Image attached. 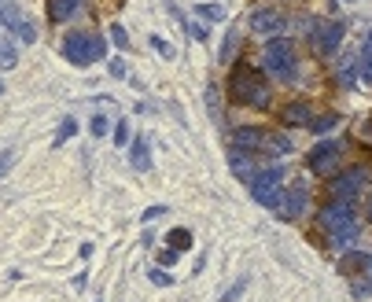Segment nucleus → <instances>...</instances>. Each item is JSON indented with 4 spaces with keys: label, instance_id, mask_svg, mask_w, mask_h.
<instances>
[{
    "label": "nucleus",
    "instance_id": "f257e3e1",
    "mask_svg": "<svg viewBox=\"0 0 372 302\" xmlns=\"http://www.w3.org/2000/svg\"><path fill=\"white\" fill-rule=\"evenodd\" d=\"M229 89H232V96H236L240 103H247V107H269V100H273L269 85L262 81L258 71H251V66H236V71H232Z\"/></svg>",
    "mask_w": 372,
    "mask_h": 302
},
{
    "label": "nucleus",
    "instance_id": "f03ea898",
    "mask_svg": "<svg viewBox=\"0 0 372 302\" xmlns=\"http://www.w3.org/2000/svg\"><path fill=\"white\" fill-rule=\"evenodd\" d=\"M262 66L280 81L295 77V48H291L288 37H269L266 48H262Z\"/></svg>",
    "mask_w": 372,
    "mask_h": 302
},
{
    "label": "nucleus",
    "instance_id": "7ed1b4c3",
    "mask_svg": "<svg viewBox=\"0 0 372 302\" xmlns=\"http://www.w3.org/2000/svg\"><path fill=\"white\" fill-rule=\"evenodd\" d=\"M247 184H251V196H254L258 207H269V210L280 207V192H284V170L280 166L254 170V177Z\"/></svg>",
    "mask_w": 372,
    "mask_h": 302
},
{
    "label": "nucleus",
    "instance_id": "20e7f679",
    "mask_svg": "<svg viewBox=\"0 0 372 302\" xmlns=\"http://www.w3.org/2000/svg\"><path fill=\"white\" fill-rule=\"evenodd\" d=\"M63 55L71 60L74 66H92L96 60H103V41L96 34H71L63 41Z\"/></svg>",
    "mask_w": 372,
    "mask_h": 302
},
{
    "label": "nucleus",
    "instance_id": "39448f33",
    "mask_svg": "<svg viewBox=\"0 0 372 302\" xmlns=\"http://www.w3.org/2000/svg\"><path fill=\"white\" fill-rule=\"evenodd\" d=\"M372 177V170L369 166H350V170H343L336 181H332V192H336V199H347V203H354L358 199V192L369 184Z\"/></svg>",
    "mask_w": 372,
    "mask_h": 302
},
{
    "label": "nucleus",
    "instance_id": "423d86ee",
    "mask_svg": "<svg viewBox=\"0 0 372 302\" xmlns=\"http://www.w3.org/2000/svg\"><path fill=\"white\" fill-rule=\"evenodd\" d=\"M306 203H310V188L299 181V184H291L288 192H280V207H277V214H280V218H288V221H295V218H302Z\"/></svg>",
    "mask_w": 372,
    "mask_h": 302
},
{
    "label": "nucleus",
    "instance_id": "0eeeda50",
    "mask_svg": "<svg viewBox=\"0 0 372 302\" xmlns=\"http://www.w3.org/2000/svg\"><path fill=\"white\" fill-rule=\"evenodd\" d=\"M343 34H347V26H343V23H321L317 30H313V37H310L313 52H317V55H332L339 48Z\"/></svg>",
    "mask_w": 372,
    "mask_h": 302
},
{
    "label": "nucleus",
    "instance_id": "6e6552de",
    "mask_svg": "<svg viewBox=\"0 0 372 302\" xmlns=\"http://www.w3.org/2000/svg\"><path fill=\"white\" fill-rule=\"evenodd\" d=\"M251 30L262 34V37H280L284 15L273 12V8H258V12H251Z\"/></svg>",
    "mask_w": 372,
    "mask_h": 302
},
{
    "label": "nucleus",
    "instance_id": "1a4fd4ad",
    "mask_svg": "<svg viewBox=\"0 0 372 302\" xmlns=\"http://www.w3.org/2000/svg\"><path fill=\"white\" fill-rule=\"evenodd\" d=\"M354 221V207H350L347 199H332L325 210H321V225H325L328 232L332 229H343V225H350Z\"/></svg>",
    "mask_w": 372,
    "mask_h": 302
},
{
    "label": "nucleus",
    "instance_id": "9d476101",
    "mask_svg": "<svg viewBox=\"0 0 372 302\" xmlns=\"http://www.w3.org/2000/svg\"><path fill=\"white\" fill-rule=\"evenodd\" d=\"M339 151H343V148H339L336 140L317 144V148H313V155H310V170H313V173H328V170L339 162Z\"/></svg>",
    "mask_w": 372,
    "mask_h": 302
},
{
    "label": "nucleus",
    "instance_id": "9b49d317",
    "mask_svg": "<svg viewBox=\"0 0 372 302\" xmlns=\"http://www.w3.org/2000/svg\"><path fill=\"white\" fill-rule=\"evenodd\" d=\"M4 23L12 26V34H15V37H18V41H23V45H34V41H37V30H34V23H30V18H23V15H15V8H12V4L4 8Z\"/></svg>",
    "mask_w": 372,
    "mask_h": 302
},
{
    "label": "nucleus",
    "instance_id": "f8f14e48",
    "mask_svg": "<svg viewBox=\"0 0 372 302\" xmlns=\"http://www.w3.org/2000/svg\"><path fill=\"white\" fill-rule=\"evenodd\" d=\"M262 140H266V133L254 129V125H240V129L232 133V148H240V151H258Z\"/></svg>",
    "mask_w": 372,
    "mask_h": 302
},
{
    "label": "nucleus",
    "instance_id": "ddd939ff",
    "mask_svg": "<svg viewBox=\"0 0 372 302\" xmlns=\"http://www.w3.org/2000/svg\"><path fill=\"white\" fill-rule=\"evenodd\" d=\"M284 125H306L310 118H313V107L306 103V100H291L288 107H284Z\"/></svg>",
    "mask_w": 372,
    "mask_h": 302
},
{
    "label": "nucleus",
    "instance_id": "4468645a",
    "mask_svg": "<svg viewBox=\"0 0 372 302\" xmlns=\"http://www.w3.org/2000/svg\"><path fill=\"white\" fill-rule=\"evenodd\" d=\"M129 162H133V170H151V151H148V140H144V136H136L129 144Z\"/></svg>",
    "mask_w": 372,
    "mask_h": 302
},
{
    "label": "nucleus",
    "instance_id": "2eb2a0df",
    "mask_svg": "<svg viewBox=\"0 0 372 302\" xmlns=\"http://www.w3.org/2000/svg\"><path fill=\"white\" fill-rule=\"evenodd\" d=\"M262 144H266V151L273 155V159H284V155H291V151H295V144H291V136H284V133H269V136H266V140H262Z\"/></svg>",
    "mask_w": 372,
    "mask_h": 302
},
{
    "label": "nucleus",
    "instance_id": "dca6fc26",
    "mask_svg": "<svg viewBox=\"0 0 372 302\" xmlns=\"http://www.w3.org/2000/svg\"><path fill=\"white\" fill-rule=\"evenodd\" d=\"M77 4H82V0H48V18H52V23H66V18L77 12Z\"/></svg>",
    "mask_w": 372,
    "mask_h": 302
},
{
    "label": "nucleus",
    "instance_id": "f3484780",
    "mask_svg": "<svg viewBox=\"0 0 372 302\" xmlns=\"http://www.w3.org/2000/svg\"><path fill=\"white\" fill-rule=\"evenodd\" d=\"M229 166L236 170L240 181H251L254 177V166L247 162V151H240V148H229Z\"/></svg>",
    "mask_w": 372,
    "mask_h": 302
},
{
    "label": "nucleus",
    "instance_id": "a211bd4d",
    "mask_svg": "<svg viewBox=\"0 0 372 302\" xmlns=\"http://www.w3.org/2000/svg\"><path fill=\"white\" fill-rule=\"evenodd\" d=\"M358 63H361V77L372 85V26L365 30V41H361V55H358Z\"/></svg>",
    "mask_w": 372,
    "mask_h": 302
},
{
    "label": "nucleus",
    "instance_id": "6ab92c4d",
    "mask_svg": "<svg viewBox=\"0 0 372 302\" xmlns=\"http://www.w3.org/2000/svg\"><path fill=\"white\" fill-rule=\"evenodd\" d=\"M332 243H336L339 251L354 247V243H358V225L350 221V225H343V229H332Z\"/></svg>",
    "mask_w": 372,
    "mask_h": 302
},
{
    "label": "nucleus",
    "instance_id": "aec40b11",
    "mask_svg": "<svg viewBox=\"0 0 372 302\" xmlns=\"http://www.w3.org/2000/svg\"><path fill=\"white\" fill-rule=\"evenodd\" d=\"M15 63H18V48H15V41L0 37V71H15Z\"/></svg>",
    "mask_w": 372,
    "mask_h": 302
},
{
    "label": "nucleus",
    "instance_id": "412c9836",
    "mask_svg": "<svg viewBox=\"0 0 372 302\" xmlns=\"http://www.w3.org/2000/svg\"><path fill=\"white\" fill-rule=\"evenodd\" d=\"M365 262H369V255H361V251H350V255H343L339 269H343V273H361V269H365Z\"/></svg>",
    "mask_w": 372,
    "mask_h": 302
},
{
    "label": "nucleus",
    "instance_id": "4be33fe9",
    "mask_svg": "<svg viewBox=\"0 0 372 302\" xmlns=\"http://www.w3.org/2000/svg\"><path fill=\"white\" fill-rule=\"evenodd\" d=\"M354 66H358V60H350V55H347V63H343L339 66V81H343V89H354Z\"/></svg>",
    "mask_w": 372,
    "mask_h": 302
},
{
    "label": "nucleus",
    "instance_id": "5701e85b",
    "mask_svg": "<svg viewBox=\"0 0 372 302\" xmlns=\"http://www.w3.org/2000/svg\"><path fill=\"white\" fill-rule=\"evenodd\" d=\"M170 243H173V251H188L192 247V232L188 229H173L170 232Z\"/></svg>",
    "mask_w": 372,
    "mask_h": 302
},
{
    "label": "nucleus",
    "instance_id": "b1692460",
    "mask_svg": "<svg viewBox=\"0 0 372 302\" xmlns=\"http://www.w3.org/2000/svg\"><path fill=\"white\" fill-rule=\"evenodd\" d=\"M339 125V114H321L317 122H313V133H328V129H336Z\"/></svg>",
    "mask_w": 372,
    "mask_h": 302
},
{
    "label": "nucleus",
    "instance_id": "393cba45",
    "mask_svg": "<svg viewBox=\"0 0 372 302\" xmlns=\"http://www.w3.org/2000/svg\"><path fill=\"white\" fill-rule=\"evenodd\" d=\"M236 48H240V37H236V34H229V37H225V45H221V60L229 63L232 55H236Z\"/></svg>",
    "mask_w": 372,
    "mask_h": 302
},
{
    "label": "nucleus",
    "instance_id": "a878e982",
    "mask_svg": "<svg viewBox=\"0 0 372 302\" xmlns=\"http://www.w3.org/2000/svg\"><path fill=\"white\" fill-rule=\"evenodd\" d=\"M89 129H92V136H107V129H111V122H107V114H92Z\"/></svg>",
    "mask_w": 372,
    "mask_h": 302
},
{
    "label": "nucleus",
    "instance_id": "bb28decb",
    "mask_svg": "<svg viewBox=\"0 0 372 302\" xmlns=\"http://www.w3.org/2000/svg\"><path fill=\"white\" fill-rule=\"evenodd\" d=\"M74 133H77V122H74V118H63V122H60V136H55V144L71 140Z\"/></svg>",
    "mask_w": 372,
    "mask_h": 302
},
{
    "label": "nucleus",
    "instance_id": "cd10ccee",
    "mask_svg": "<svg viewBox=\"0 0 372 302\" xmlns=\"http://www.w3.org/2000/svg\"><path fill=\"white\" fill-rule=\"evenodd\" d=\"M195 12H199L203 18H225V8L221 4H199Z\"/></svg>",
    "mask_w": 372,
    "mask_h": 302
},
{
    "label": "nucleus",
    "instance_id": "c85d7f7f",
    "mask_svg": "<svg viewBox=\"0 0 372 302\" xmlns=\"http://www.w3.org/2000/svg\"><path fill=\"white\" fill-rule=\"evenodd\" d=\"M148 277H151V284H155V288H170V284H173V277H170L166 269H151Z\"/></svg>",
    "mask_w": 372,
    "mask_h": 302
},
{
    "label": "nucleus",
    "instance_id": "c756f323",
    "mask_svg": "<svg viewBox=\"0 0 372 302\" xmlns=\"http://www.w3.org/2000/svg\"><path fill=\"white\" fill-rule=\"evenodd\" d=\"M111 37H114V45H119V48H129V34H125V26H122V23H114V26H111Z\"/></svg>",
    "mask_w": 372,
    "mask_h": 302
},
{
    "label": "nucleus",
    "instance_id": "7c9ffc66",
    "mask_svg": "<svg viewBox=\"0 0 372 302\" xmlns=\"http://www.w3.org/2000/svg\"><path fill=\"white\" fill-rule=\"evenodd\" d=\"M151 45H155V52H159V55H166V60H173V55H177V52H173V45L162 41V37H151Z\"/></svg>",
    "mask_w": 372,
    "mask_h": 302
},
{
    "label": "nucleus",
    "instance_id": "2f4dec72",
    "mask_svg": "<svg viewBox=\"0 0 372 302\" xmlns=\"http://www.w3.org/2000/svg\"><path fill=\"white\" fill-rule=\"evenodd\" d=\"M361 273H365V284H358L354 291H358V295H365V291L372 288V255H369V262H365V269H361Z\"/></svg>",
    "mask_w": 372,
    "mask_h": 302
},
{
    "label": "nucleus",
    "instance_id": "473e14b6",
    "mask_svg": "<svg viewBox=\"0 0 372 302\" xmlns=\"http://www.w3.org/2000/svg\"><path fill=\"white\" fill-rule=\"evenodd\" d=\"M12 162H15V151H12V148H4V151H0V177H4L8 170H12Z\"/></svg>",
    "mask_w": 372,
    "mask_h": 302
},
{
    "label": "nucleus",
    "instance_id": "72a5a7b5",
    "mask_svg": "<svg viewBox=\"0 0 372 302\" xmlns=\"http://www.w3.org/2000/svg\"><path fill=\"white\" fill-rule=\"evenodd\" d=\"M114 140H119V144H129V125H125V122L114 125Z\"/></svg>",
    "mask_w": 372,
    "mask_h": 302
},
{
    "label": "nucleus",
    "instance_id": "f704fd0d",
    "mask_svg": "<svg viewBox=\"0 0 372 302\" xmlns=\"http://www.w3.org/2000/svg\"><path fill=\"white\" fill-rule=\"evenodd\" d=\"M177 255L181 251H173V247H166L162 255H159V266H173V262H177Z\"/></svg>",
    "mask_w": 372,
    "mask_h": 302
},
{
    "label": "nucleus",
    "instance_id": "c9c22d12",
    "mask_svg": "<svg viewBox=\"0 0 372 302\" xmlns=\"http://www.w3.org/2000/svg\"><path fill=\"white\" fill-rule=\"evenodd\" d=\"M207 100H210V111H214V114H221V103H218V85H210Z\"/></svg>",
    "mask_w": 372,
    "mask_h": 302
},
{
    "label": "nucleus",
    "instance_id": "e433bc0d",
    "mask_svg": "<svg viewBox=\"0 0 372 302\" xmlns=\"http://www.w3.org/2000/svg\"><path fill=\"white\" fill-rule=\"evenodd\" d=\"M188 34H192V37H199V41H203V37H207V26H203V23H188Z\"/></svg>",
    "mask_w": 372,
    "mask_h": 302
},
{
    "label": "nucleus",
    "instance_id": "4c0bfd02",
    "mask_svg": "<svg viewBox=\"0 0 372 302\" xmlns=\"http://www.w3.org/2000/svg\"><path fill=\"white\" fill-rule=\"evenodd\" d=\"M240 291H243V280H240V284L229 291V295H221V302H236V299H240Z\"/></svg>",
    "mask_w": 372,
    "mask_h": 302
},
{
    "label": "nucleus",
    "instance_id": "58836bf2",
    "mask_svg": "<svg viewBox=\"0 0 372 302\" xmlns=\"http://www.w3.org/2000/svg\"><path fill=\"white\" fill-rule=\"evenodd\" d=\"M111 74L114 77H125V63L122 60H111Z\"/></svg>",
    "mask_w": 372,
    "mask_h": 302
},
{
    "label": "nucleus",
    "instance_id": "ea45409f",
    "mask_svg": "<svg viewBox=\"0 0 372 302\" xmlns=\"http://www.w3.org/2000/svg\"><path fill=\"white\" fill-rule=\"evenodd\" d=\"M159 214H166V207H148V210H144V221H151V218H159Z\"/></svg>",
    "mask_w": 372,
    "mask_h": 302
},
{
    "label": "nucleus",
    "instance_id": "a19ab883",
    "mask_svg": "<svg viewBox=\"0 0 372 302\" xmlns=\"http://www.w3.org/2000/svg\"><path fill=\"white\" fill-rule=\"evenodd\" d=\"M343 4H354V0H343Z\"/></svg>",
    "mask_w": 372,
    "mask_h": 302
},
{
    "label": "nucleus",
    "instance_id": "79ce46f5",
    "mask_svg": "<svg viewBox=\"0 0 372 302\" xmlns=\"http://www.w3.org/2000/svg\"><path fill=\"white\" fill-rule=\"evenodd\" d=\"M369 218H372V207H369Z\"/></svg>",
    "mask_w": 372,
    "mask_h": 302
},
{
    "label": "nucleus",
    "instance_id": "37998d69",
    "mask_svg": "<svg viewBox=\"0 0 372 302\" xmlns=\"http://www.w3.org/2000/svg\"><path fill=\"white\" fill-rule=\"evenodd\" d=\"M0 92H4V85H0Z\"/></svg>",
    "mask_w": 372,
    "mask_h": 302
}]
</instances>
